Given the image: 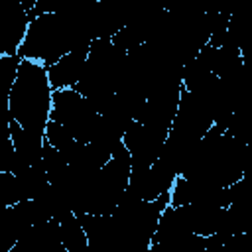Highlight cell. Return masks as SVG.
Returning a JSON list of instances; mask_svg holds the SVG:
<instances>
[{
  "instance_id": "obj_1",
  "label": "cell",
  "mask_w": 252,
  "mask_h": 252,
  "mask_svg": "<svg viewBox=\"0 0 252 252\" xmlns=\"http://www.w3.org/2000/svg\"><path fill=\"white\" fill-rule=\"evenodd\" d=\"M51 85L47 69L33 59H22L10 91V114L28 132L43 136L51 112Z\"/></svg>"
},
{
  "instance_id": "obj_2",
  "label": "cell",
  "mask_w": 252,
  "mask_h": 252,
  "mask_svg": "<svg viewBox=\"0 0 252 252\" xmlns=\"http://www.w3.org/2000/svg\"><path fill=\"white\" fill-rule=\"evenodd\" d=\"M124 57L126 49L112 43L110 37L93 39L89 45L87 61L73 89L83 94L98 114L110 104L116 93Z\"/></svg>"
},
{
  "instance_id": "obj_3",
  "label": "cell",
  "mask_w": 252,
  "mask_h": 252,
  "mask_svg": "<svg viewBox=\"0 0 252 252\" xmlns=\"http://www.w3.org/2000/svg\"><path fill=\"white\" fill-rule=\"evenodd\" d=\"M77 47L79 33L71 20L61 14H41L30 20L26 35L18 47V55L22 59L41 61L43 67H49Z\"/></svg>"
},
{
  "instance_id": "obj_4",
  "label": "cell",
  "mask_w": 252,
  "mask_h": 252,
  "mask_svg": "<svg viewBox=\"0 0 252 252\" xmlns=\"http://www.w3.org/2000/svg\"><path fill=\"white\" fill-rule=\"evenodd\" d=\"M130 177V152L124 144H120L110 159L98 169L94 185L91 189L89 213L94 215H110L124 193Z\"/></svg>"
},
{
  "instance_id": "obj_5",
  "label": "cell",
  "mask_w": 252,
  "mask_h": 252,
  "mask_svg": "<svg viewBox=\"0 0 252 252\" xmlns=\"http://www.w3.org/2000/svg\"><path fill=\"white\" fill-rule=\"evenodd\" d=\"M49 118L63 124L75 140L87 144L98 126L100 114L91 106V102L83 94H79L73 87H67L53 89Z\"/></svg>"
},
{
  "instance_id": "obj_6",
  "label": "cell",
  "mask_w": 252,
  "mask_h": 252,
  "mask_svg": "<svg viewBox=\"0 0 252 252\" xmlns=\"http://www.w3.org/2000/svg\"><path fill=\"white\" fill-rule=\"evenodd\" d=\"M167 128L132 120L122 136V144L130 152V167H150L161 154Z\"/></svg>"
},
{
  "instance_id": "obj_7",
  "label": "cell",
  "mask_w": 252,
  "mask_h": 252,
  "mask_svg": "<svg viewBox=\"0 0 252 252\" xmlns=\"http://www.w3.org/2000/svg\"><path fill=\"white\" fill-rule=\"evenodd\" d=\"M211 126H213V112L209 104L193 91L181 89L177 110H175L169 130L175 134L199 140Z\"/></svg>"
},
{
  "instance_id": "obj_8",
  "label": "cell",
  "mask_w": 252,
  "mask_h": 252,
  "mask_svg": "<svg viewBox=\"0 0 252 252\" xmlns=\"http://www.w3.org/2000/svg\"><path fill=\"white\" fill-rule=\"evenodd\" d=\"M28 16L20 0H0V55H16L28 30Z\"/></svg>"
},
{
  "instance_id": "obj_9",
  "label": "cell",
  "mask_w": 252,
  "mask_h": 252,
  "mask_svg": "<svg viewBox=\"0 0 252 252\" xmlns=\"http://www.w3.org/2000/svg\"><path fill=\"white\" fill-rule=\"evenodd\" d=\"M87 53L85 49H73L69 53H65L63 57H59L53 65L45 67L47 69V79L51 89H67L73 87L83 71V65L87 61Z\"/></svg>"
},
{
  "instance_id": "obj_10",
  "label": "cell",
  "mask_w": 252,
  "mask_h": 252,
  "mask_svg": "<svg viewBox=\"0 0 252 252\" xmlns=\"http://www.w3.org/2000/svg\"><path fill=\"white\" fill-rule=\"evenodd\" d=\"M187 234H191V226H189L183 207L167 205L159 215V220L152 234L150 244H169V242L181 240Z\"/></svg>"
},
{
  "instance_id": "obj_11",
  "label": "cell",
  "mask_w": 252,
  "mask_h": 252,
  "mask_svg": "<svg viewBox=\"0 0 252 252\" xmlns=\"http://www.w3.org/2000/svg\"><path fill=\"white\" fill-rule=\"evenodd\" d=\"M10 140L14 146L16 161L14 167L18 165H30L41 159V146H43V136H37L33 132L24 130L14 118L10 122Z\"/></svg>"
},
{
  "instance_id": "obj_12",
  "label": "cell",
  "mask_w": 252,
  "mask_h": 252,
  "mask_svg": "<svg viewBox=\"0 0 252 252\" xmlns=\"http://www.w3.org/2000/svg\"><path fill=\"white\" fill-rule=\"evenodd\" d=\"M12 173L18 183L20 199H33L49 185V179H47L41 159L35 163H30V165H18L12 169Z\"/></svg>"
},
{
  "instance_id": "obj_13",
  "label": "cell",
  "mask_w": 252,
  "mask_h": 252,
  "mask_svg": "<svg viewBox=\"0 0 252 252\" xmlns=\"http://www.w3.org/2000/svg\"><path fill=\"white\" fill-rule=\"evenodd\" d=\"M59 230H61V244L65 252H87L89 250L87 234L73 211H69L67 215L59 219Z\"/></svg>"
},
{
  "instance_id": "obj_14",
  "label": "cell",
  "mask_w": 252,
  "mask_h": 252,
  "mask_svg": "<svg viewBox=\"0 0 252 252\" xmlns=\"http://www.w3.org/2000/svg\"><path fill=\"white\" fill-rule=\"evenodd\" d=\"M41 163H43V169L47 173L49 183H57L65 175V171H67V161L61 156V152L55 150L45 140H43V146H41Z\"/></svg>"
},
{
  "instance_id": "obj_15",
  "label": "cell",
  "mask_w": 252,
  "mask_h": 252,
  "mask_svg": "<svg viewBox=\"0 0 252 252\" xmlns=\"http://www.w3.org/2000/svg\"><path fill=\"white\" fill-rule=\"evenodd\" d=\"M20 201L18 183L12 171H0V209L12 207Z\"/></svg>"
},
{
  "instance_id": "obj_16",
  "label": "cell",
  "mask_w": 252,
  "mask_h": 252,
  "mask_svg": "<svg viewBox=\"0 0 252 252\" xmlns=\"http://www.w3.org/2000/svg\"><path fill=\"white\" fill-rule=\"evenodd\" d=\"M14 161H16L14 146H12V140H8V142L0 144V171H12Z\"/></svg>"
},
{
  "instance_id": "obj_17",
  "label": "cell",
  "mask_w": 252,
  "mask_h": 252,
  "mask_svg": "<svg viewBox=\"0 0 252 252\" xmlns=\"http://www.w3.org/2000/svg\"><path fill=\"white\" fill-rule=\"evenodd\" d=\"M20 4H22V6H24V10L28 12V10H32V8H33L35 0H20Z\"/></svg>"
}]
</instances>
